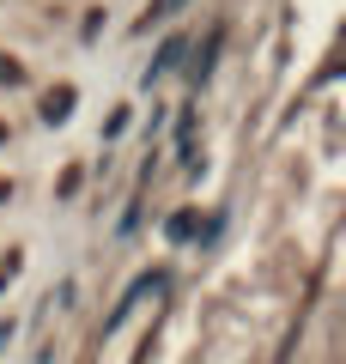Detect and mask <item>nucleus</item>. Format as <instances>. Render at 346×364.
I'll return each mask as SVG.
<instances>
[{"mask_svg":"<svg viewBox=\"0 0 346 364\" xmlns=\"http://www.w3.org/2000/svg\"><path fill=\"white\" fill-rule=\"evenodd\" d=\"M146 291H164V273H140V279H134V286H128V298H122V304H115L110 316H103V334H110V328H122V316H128L134 304L146 298Z\"/></svg>","mask_w":346,"mask_h":364,"instance_id":"nucleus-1","label":"nucleus"},{"mask_svg":"<svg viewBox=\"0 0 346 364\" xmlns=\"http://www.w3.org/2000/svg\"><path fill=\"white\" fill-rule=\"evenodd\" d=\"M73 97H79L73 85H55V91H43V122H49V128H61V122L73 116Z\"/></svg>","mask_w":346,"mask_h":364,"instance_id":"nucleus-2","label":"nucleus"},{"mask_svg":"<svg viewBox=\"0 0 346 364\" xmlns=\"http://www.w3.org/2000/svg\"><path fill=\"white\" fill-rule=\"evenodd\" d=\"M194 231H201V219H194V207H182V213H170V219H164V237H170V243H189Z\"/></svg>","mask_w":346,"mask_h":364,"instance_id":"nucleus-3","label":"nucleus"},{"mask_svg":"<svg viewBox=\"0 0 346 364\" xmlns=\"http://www.w3.org/2000/svg\"><path fill=\"white\" fill-rule=\"evenodd\" d=\"M177 61H182V37H170V43H164V49H158V61H152V67H146V85H152V79H158V73H164V67H177Z\"/></svg>","mask_w":346,"mask_h":364,"instance_id":"nucleus-4","label":"nucleus"},{"mask_svg":"<svg viewBox=\"0 0 346 364\" xmlns=\"http://www.w3.org/2000/svg\"><path fill=\"white\" fill-rule=\"evenodd\" d=\"M13 273H19V261H6V267H0V291H6V279H13Z\"/></svg>","mask_w":346,"mask_h":364,"instance_id":"nucleus-5","label":"nucleus"},{"mask_svg":"<svg viewBox=\"0 0 346 364\" xmlns=\"http://www.w3.org/2000/svg\"><path fill=\"white\" fill-rule=\"evenodd\" d=\"M6 340H13V322H0V346H6Z\"/></svg>","mask_w":346,"mask_h":364,"instance_id":"nucleus-6","label":"nucleus"}]
</instances>
